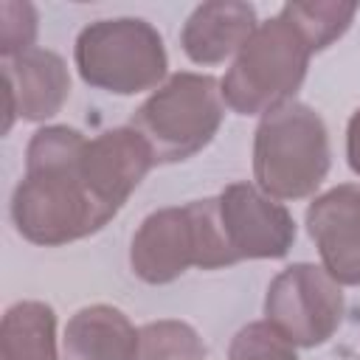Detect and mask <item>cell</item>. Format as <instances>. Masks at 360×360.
I'll return each mask as SVG.
<instances>
[{
	"label": "cell",
	"instance_id": "1",
	"mask_svg": "<svg viewBox=\"0 0 360 360\" xmlns=\"http://www.w3.org/2000/svg\"><path fill=\"white\" fill-rule=\"evenodd\" d=\"M84 143L87 138L68 124H51L31 135L25 172L11 194V222L31 245L62 248L98 233L115 217L82 177Z\"/></svg>",
	"mask_w": 360,
	"mask_h": 360
},
{
	"label": "cell",
	"instance_id": "2",
	"mask_svg": "<svg viewBox=\"0 0 360 360\" xmlns=\"http://www.w3.org/2000/svg\"><path fill=\"white\" fill-rule=\"evenodd\" d=\"M332 166L329 129L321 112L290 101L262 115L253 132V180L273 200L312 197Z\"/></svg>",
	"mask_w": 360,
	"mask_h": 360
},
{
	"label": "cell",
	"instance_id": "3",
	"mask_svg": "<svg viewBox=\"0 0 360 360\" xmlns=\"http://www.w3.org/2000/svg\"><path fill=\"white\" fill-rule=\"evenodd\" d=\"M129 267L146 284H172L191 267H231L214 197L152 211L132 233Z\"/></svg>",
	"mask_w": 360,
	"mask_h": 360
},
{
	"label": "cell",
	"instance_id": "4",
	"mask_svg": "<svg viewBox=\"0 0 360 360\" xmlns=\"http://www.w3.org/2000/svg\"><path fill=\"white\" fill-rule=\"evenodd\" d=\"M309 56L312 51L298 28L278 11L259 22L219 79L225 104L239 115H267L295 101L307 79Z\"/></svg>",
	"mask_w": 360,
	"mask_h": 360
},
{
	"label": "cell",
	"instance_id": "5",
	"mask_svg": "<svg viewBox=\"0 0 360 360\" xmlns=\"http://www.w3.org/2000/svg\"><path fill=\"white\" fill-rule=\"evenodd\" d=\"M219 79L211 73H172L132 112L129 127L143 135L155 163H180L202 152L225 121Z\"/></svg>",
	"mask_w": 360,
	"mask_h": 360
},
{
	"label": "cell",
	"instance_id": "6",
	"mask_svg": "<svg viewBox=\"0 0 360 360\" xmlns=\"http://www.w3.org/2000/svg\"><path fill=\"white\" fill-rule=\"evenodd\" d=\"M73 62L84 84L112 96L158 90L169 70L160 31L141 17L87 22L76 37Z\"/></svg>",
	"mask_w": 360,
	"mask_h": 360
},
{
	"label": "cell",
	"instance_id": "7",
	"mask_svg": "<svg viewBox=\"0 0 360 360\" xmlns=\"http://www.w3.org/2000/svg\"><path fill=\"white\" fill-rule=\"evenodd\" d=\"M346 312L340 284L309 262L284 267L264 292V321L295 349L326 343Z\"/></svg>",
	"mask_w": 360,
	"mask_h": 360
},
{
	"label": "cell",
	"instance_id": "8",
	"mask_svg": "<svg viewBox=\"0 0 360 360\" xmlns=\"http://www.w3.org/2000/svg\"><path fill=\"white\" fill-rule=\"evenodd\" d=\"M217 222L231 262L284 259L295 242V219L284 202L267 197L256 183L239 180L217 197Z\"/></svg>",
	"mask_w": 360,
	"mask_h": 360
},
{
	"label": "cell",
	"instance_id": "9",
	"mask_svg": "<svg viewBox=\"0 0 360 360\" xmlns=\"http://www.w3.org/2000/svg\"><path fill=\"white\" fill-rule=\"evenodd\" d=\"M152 166V149L143 135L132 127H115L104 129L96 138H87L79 160L87 188L112 214L124 208V202L141 186Z\"/></svg>",
	"mask_w": 360,
	"mask_h": 360
},
{
	"label": "cell",
	"instance_id": "10",
	"mask_svg": "<svg viewBox=\"0 0 360 360\" xmlns=\"http://www.w3.org/2000/svg\"><path fill=\"white\" fill-rule=\"evenodd\" d=\"M304 219L321 267L340 287H360V186L340 183L318 194Z\"/></svg>",
	"mask_w": 360,
	"mask_h": 360
},
{
	"label": "cell",
	"instance_id": "11",
	"mask_svg": "<svg viewBox=\"0 0 360 360\" xmlns=\"http://www.w3.org/2000/svg\"><path fill=\"white\" fill-rule=\"evenodd\" d=\"M6 82V118L3 135L11 132L14 118L48 121L70 98V73L59 53L48 48H31L28 53L3 65Z\"/></svg>",
	"mask_w": 360,
	"mask_h": 360
},
{
	"label": "cell",
	"instance_id": "12",
	"mask_svg": "<svg viewBox=\"0 0 360 360\" xmlns=\"http://www.w3.org/2000/svg\"><path fill=\"white\" fill-rule=\"evenodd\" d=\"M256 28H259V20L250 3L208 0V3H200L183 22L180 45L194 65L211 68L236 56Z\"/></svg>",
	"mask_w": 360,
	"mask_h": 360
},
{
	"label": "cell",
	"instance_id": "13",
	"mask_svg": "<svg viewBox=\"0 0 360 360\" xmlns=\"http://www.w3.org/2000/svg\"><path fill=\"white\" fill-rule=\"evenodd\" d=\"M138 329L112 304L76 309L62 335V360H135Z\"/></svg>",
	"mask_w": 360,
	"mask_h": 360
},
{
	"label": "cell",
	"instance_id": "14",
	"mask_svg": "<svg viewBox=\"0 0 360 360\" xmlns=\"http://www.w3.org/2000/svg\"><path fill=\"white\" fill-rule=\"evenodd\" d=\"M0 360H59L56 312L45 301H17L0 321Z\"/></svg>",
	"mask_w": 360,
	"mask_h": 360
},
{
	"label": "cell",
	"instance_id": "15",
	"mask_svg": "<svg viewBox=\"0 0 360 360\" xmlns=\"http://www.w3.org/2000/svg\"><path fill=\"white\" fill-rule=\"evenodd\" d=\"M357 8H360L357 3H343V0H307V3L295 0V3H284L278 11L298 28L309 51L318 53L349 31Z\"/></svg>",
	"mask_w": 360,
	"mask_h": 360
},
{
	"label": "cell",
	"instance_id": "16",
	"mask_svg": "<svg viewBox=\"0 0 360 360\" xmlns=\"http://www.w3.org/2000/svg\"><path fill=\"white\" fill-rule=\"evenodd\" d=\"M205 354L200 332L186 321L160 318L138 329L135 360H205Z\"/></svg>",
	"mask_w": 360,
	"mask_h": 360
},
{
	"label": "cell",
	"instance_id": "17",
	"mask_svg": "<svg viewBox=\"0 0 360 360\" xmlns=\"http://www.w3.org/2000/svg\"><path fill=\"white\" fill-rule=\"evenodd\" d=\"M228 360H298V352L267 321H250L233 335Z\"/></svg>",
	"mask_w": 360,
	"mask_h": 360
},
{
	"label": "cell",
	"instance_id": "18",
	"mask_svg": "<svg viewBox=\"0 0 360 360\" xmlns=\"http://www.w3.org/2000/svg\"><path fill=\"white\" fill-rule=\"evenodd\" d=\"M39 14L28 0H0V56L17 59L34 48Z\"/></svg>",
	"mask_w": 360,
	"mask_h": 360
},
{
	"label": "cell",
	"instance_id": "19",
	"mask_svg": "<svg viewBox=\"0 0 360 360\" xmlns=\"http://www.w3.org/2000/svg\"><path fill=\"white\" fill-rule=\"evenodd\" d=\"M346 160L352 172L360 177V107L349 115V124H346Z\"/></svg>",
	"mask_w": 360,
	"mask_h": 360
}]
</instances>
